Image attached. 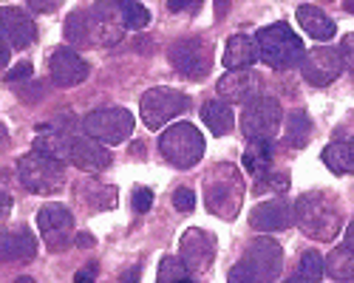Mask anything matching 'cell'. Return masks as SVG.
<instances>
[{
	"label": "cell",
	"instance_id": "obj_1",
	"mask_svg": "<svg viewBox=\"0 0 354 283\" xmlns=\"http://www.w3.org/2000/svg\"><path fill=\"white\" fill-rule=\"evenodd\" d=\"M295 221L301 224V230L309 238L335 241L343 226V210L335 195L315 190V193H306L298 198V204H295Z\"/></svg>",
	"mask_w": 354,
	"mask_h": 283
},
{
	"label": "cell",
	"instance_id": "obj_2",
	"mask_svg": "<svg viewBox=\"0 0 354 283\" xmlns=\"http://www.w3.org/2000/svg\"><path fill=\"white\" fill-rule=\"evenodd\" d=\"M283 252L281 244L272 238H255L244 258L235 264L227 275V283H272L281 275Z\"/></svg>",
	"mask_w": 354,
	"mask_h": 283
},
{
	"label": "cell",
	"instance_id": "obj_3",
	"mask_svg": "<svg viewBox=\"0 0 354 283\" xmlns=\"http://www.w3.org/2000/svg\"><path fill=\"white\" fill-rule=\"evenodd\" d=\"M255 46H258V60H263L275 71H283V68L289 71L295 66H301L306 57L301 37L295 35L286 23L263 26L255 35Z\"/></svg>",
	"mask_w": 354,
	"mask_h": 283
},
{
	"label": "cell",
	"instance_id": "obj_4",
	"mask_svg": "<svg viewBox=\"0 0 354 283\" xmlns=\"http://www.w3.org/2000/svg\"><path fill=\"white\" fill-rule=\"evenodd\" d=\"M17 176L28 193L54 195L66 184V167H63V162L48 159L43 153H26L17 159Z\"/></svg>",
	"mask_w": 354,
	"mask_h": 283
},
{
	"label": "cell",
	"instance_id": "obj_5",
	"mask_svg": "<svg viewBox=\"0 0 354 283\" xmlns=\"http://www.w3.org/2000/svg\"><path fill=\"white\" fill-rule=\"evenodd\" d=\"M159 150L162 156L173 164V167H179V170H190L201 162L204 156V136L196 125L190 122H179V125H173L162 133L159 139Z\"/></svg>",
	"mask_w": 354,
	"mask_h": 283
},
{
	"label": "cell",
	"instance_id": "obj_6",
	"mask_svg": "<svg viewBox=\"0 0 354 283\" xmlns=\"http://www.w3.org/2000/svg\"><path fill=\"white\" fill-rule=\"evenodd\" d=\"M139 110H142L145 125L151 130H159L170 119L182 117L185 110H190V97L176 91V88H167V85H159V88H151L147 94H142Z\"/></svg>",
	"mask_w": 354,
	"mask_h": 283
},
{
	"label": "cell",
	"instance_id": "obj_7",
	"mask_svg": "<svg viewBox=\"0 0 354 283\" xmlns=\"http://www.w3.org/2000/svg\"><path fill=\"white\" fill-rule=\"evenodd\" d=\"M85 136H91L102 145H122L133 133V113L128 108H100L82 119Z\"/></svg>",
	"mask_w": 354,
	"mask_h": 283
},
{
	"label": "cell",
	"instance_id": "obj_8",
	"mask_svg": "<svg viewBox=\"0 0 354 283\" xmlns=\"http://www.w3.org/2000/svg\"><path fill=\"white\" fill-rule=\"evenodd\" d=\"M283 110L281 102L272 97H258L252 99L241 113V130L250 142H272L281 130Z\"/></svg>",
	"mask_w": 354,
	"mask_h": 283
},
{
	"label": "cell",
	"instance_id": "obj_9",
	"mask_svg": "<svg viewBox=\"0 0 354 283\" xmlns=\"http://www.w3.org/2000/svg\"><path fill=\"white\" fill-rule=\"evenodd\" d=\"M170 66L185 79H204L213 68V48L201 37H185L170 46Z\"/></svg>",
	"mask_w": 354,
	"mask_h": 283
},
{
	"label": "cell",
	"instance_id": "obj_10",
	"mask_svg": "<svg viewBox=\"0 0 354 283\" xmlns=\"http://www.w3.org/2000/svg\"><path fill=\"white\" fill-rule=\"evenodd\" d=\"M301 71H304V79L309 85H323L335 82L340 74H343V60H340V51L332 48V46H317L312 51H306L304 63H301Z\"/></svg>",
	"mask_w": 354,
	"mask_h": 283
},
{
	"label": "cell",
	"instance_id": "obj_11",
	"mask_svg": "<svg viewBox=\"0 0 354 283\" xmlns=\"http://www.w3.org/2000/svg\"><path fill=\"white\" fill-rule=\"evenodd\" d=\"M0 37L9 48H28L37 40V26L20 6H0Z\"/></svg>",
	"mask_w": 354,
	"mask_h": 283
},
{
	"label": "cell",
	"instance_id": "obj_12",
	"mask_svg": "<svg viewBox=\"0 0 354 283\" xmlns=\"http://www.w3.org/2000/svg\"><path fill=\"white\" fill-rule=\"evenodd\" d=\"M48 71H51L54 85L71 88V85H80V82L88 79L91 66H88L74 48H54L48 54Z\"/></svg>",
	"mask_w": 354,
	"mask_h": 283
},
{
	"label": "cell",
	"instance_id": "obj_13",
	"mask_svg": "<svg viewBox=\"0 0 354 283\" xmlns=\"http://www.w3.org/2000/svg\"><path fill=\"white\" fill-rule=\"evenodd\" d=\"M66 159L74 167L85 170V173H102V170L111 167V153L105 150V145H102V142H97V139H91V136H85V133L68 139Z\"/></svg>",
	"mask_w": 354,
	"mask_h": 283
},
{
	"label": "cell",
	"instance_id": "obj_14",
	"mask_svg": "<svg viewBox=\"0 0 354 283\" xmlns=\"http://www.w3.org/2000/svg\"><path fill=\"white\" fill-rule=\"evenodd\" d=\"M71 226H74V218L66 207L60 204H46L40 213H37V230L43 235V241L51 246V249H66L68 246V238H71Z\"/></svg>",
	"mask_w": 354,
	"mask_h": 283
},
{
	"label": "cell",
	"instance_id": "obj_15",
	"mask_svg": "<svg viewBox=\"0 0 354 283\" xmlns=\"http://www.w3.org/2000/svg\"><path fill=\"white\" fill-rule=\"evenodd\" d=\"M213 252H216V241L201 233V230H187L182 238V264L190 275L207 269L213 261Z\"/></svg>",
	"mask_w": 354,
	"mask_h": 283
},
{
	"label": "cell",
	"instance_id": "obj_16",
	"mask_svg": "<svg viewBox=\"0 0 354 283\" xmlns=\"http://www.w3.org/2000/svg\"><path fill=\"white\" fill-rule=\"evenodd\" d=\"M258 88H261V77L252 71H230L218 79V94L221 102H252L258 99Z\"/></svg>",
	"mask_w": 354,
	"mask_h": 283
},
{
	"label": "cell",
	"instance_id": "obj_17",
	"mask_svg": "<svg viewBox=\"0 0 354 283\" xmlns=\"http://www.w3.org/2000/svg\"><path fill=\"white\" fill-rule=\"evenodd\" d=\"M37 255V238L32 230L17 226L0 235V261L6 264H20V261H32Z\"/></svg>",
	"mask_w": 354,
	"mask_h": 283
},
{
	"label": "cell",
	"instance_id": "obj_18",
	"mask_svg": "<svg viewBox=\"0 0 354 283\" xmlns=\"http://www.w3.org/2000/svg\"><path fill=\"white\" fill-rule=\"evenodd\" d=\"M295 221V210L286 207L283 202H263L250 213V224L261 233H278L286 230Z\"/></svg>",
	"mask_w": 354,
	"mask_h": 283
},
{
	"label": "cell",
	"instance_id": "obj_19",
	"mask_svg": "<svg viewBox=\"0 0 354 283\" xmlns=\"http://www.w3.org/2000/svg\"><path fill=\"white\" fill-rule=\"evenodd\" d=\"M258 60V46L252 37L247 35H232L224 46V57L221 63L230 68V71H250V66H255Z\"/></svg>",
	"mask_w": 354,
	"mask_h": 283
},
{
	"label": "cell",
	"instance_id": "obj_20",
	"mask_svg": "<svg viewBox=\"0 0 354 283\" xmlns=\"http://www.w3.org/2000/svg\"><path fill=\"white\" fill-rule=\"evenodd\" d=\"M298 23H301L304 32L309 37H315V40H332L335 37V23H332V17L323 12L320 6L301 3L298 6Z\"/></svg>",
	"mask_w": 354,
	"mask_h": 283
},
{
	"label": "cell",
	"instance_id": "obj_21",
	"mask_svg": "<svg viewBox=\"0 0 354 283\" xmlns=\"http://www.w3.org/2000/svg\"><path fill=\"white\" fill-rule=\"evenodd\" d=\"M201 119H204V125H207L216 136H224L235 125V113H232V108L227 102L210 99V102H204V108H201Z\"/></svg>",
	"mask_w": 354,
	"mask_h": 283
},
{
	"label": "cell",
	"instance_id": "obj_22",
	"mask_svg": "<svg viewBox=\"0 0 354 283\" xmlns=\"http://www.w3.org/2000/svg\"><path fill=\"white\" fill-rule=\"evenodd\" d=\"M66 40L74 46H94L91 9H74L66 20Z\"/></svg>",
	"mask_w": 354,
	"mask_h": 283
},
{
	"label": "cell",
	"instance_id": "obj_23",
	"mask_svg": "<svg viewBox=\"0 0 354 283\" xmlns=\"http://www.w3.org/2000/svg\"><path fill=\"white\" fill-rule=\"evenodd\" d=\"M323 164H326L337 176L354 173V148H351V142H335V145L323 148Z\"/></svg>",
	"mask_w": 354,
	"mask_h": 283
},
{
	"label": "cell",
	"instance_id": "obj_24",
	"mask_svg": "<svg viewBox=\"0 0 354 283\" xmlns=\"http://www.w3.org/2000/svg\"><path fill=\"white\" fill-rule=\"evenodd\" d=\"M323 269L335 280H354V252L348 246H335L323 261Z\"/></svg>",
	"mask_w": 354,
	"mask_h": 283
},
{
	"label": "cell",
	"instance_id": "obj_25",
	"mask_svg": "<svg viewBox=\"0 0 354 283\" xmlns=\"http://www.w3.org/2000/svg\"><path fill=\"white\" fill-rule=\"evenodd\" d=\"M323 275H326V269H323L320 252L309 249V252L301 255V261H298V269H295V275L286 277L283 283H320Z\"/></svg>",
	"mask_w": 354,
	"mask_h": 283
},
{
	"label": "cell",
	"instance_id": "obj_26",
	"mask_svg": "<svg viewBox=\"0 0 354 283\" xmlns=\"http://www.w3.org/2000/svg\"><path fill=\"white\" fill-rule=\"evenodd\" d=\"M312 139V122L304 110H292L286 117V145L289 148H306Z\"/></svg>",
	"mask_w": 354,
	"mask_h": 283
},
{
	"label": "cell",
	"instance_id": "obj_27",
	"mask_svg": "<svg viewBox=\"0 0 354 283\" xmlns=\"http://www.w3.org/2000/svg\"><path fill=\"white\" fill-rule=\"evenodd\" d=\"M224 173H227V167L224 170H216V173L210 176L213 182H218V193H207V207L213 213H221V202H230V204L239 202V182H235V179H224Z\"/></svg>",
	"mask_w": 354,
	"mask_h": 283
},
{
	"label": "cell",
	"instance_id": "obj_28",
	"mask_svg": "<svg viewBox=\"0 0 354 283\" xmlns=\"http://www.w3.org/2000/svg\"><path fill=\"white\" fill-rule=\"evenodd\" d=\"M270 162H272L270 142H250V148L244 153V167L250 170V173H267Z\"/></svg>",
	"mask_w": 354,
	"mask_h": 283
},
{
	"label": "cell",
	"instance_id": "obj_29",
	"mask_svg": "<svg viewBox=\"0 0 354 283\" xmlns=\"http://www.w3.org/2000/svg\"><path fill=\"white\" fill-rule=\"evenodd\" d=\"M120 17H122V26L125 28H133V32H139V28H145L147 23H151V12H147L142 3H120Z\"/></svg>",
	"mask_w": 354,
	"mask_h": 283
},
{
	"label": "cell",
	"instance_id": "obj_30",
	"mask_svg": "<svg viewBox=\"0 0 354 283\" xmlns=\"http://www.w3.org/2000/svg\"><path fill=\"white\" fill-rule=\"evenodd\" d=\"M156 283H196L190 277V272L185 269V264L179 258H165L159 266V280Z\"/></svg>",
	"mask_w": 354,
	"mask_h": 283
},
{
	"label": "cell",
	"instance_id": "obj_31",
	"mask_svg": "<svg viewBox=\"0 0 354 283\" xmlns=\"http://www.w3.org/2000/svg\"><path fill=\"white\" fill-rule=\"evenodd\" d=\"M173 204H176V210H182V213L196 210V193L187 190V187H179L173 193Z\"/></svg>",
	"mask_w": 354,
	"mask_h": 283
},
{
	"label": "cell",
	"instance_id": "obj_32",
	"mask_svg": "<svg viewBox=\"0 0 354 283\" xmlns=\"http://www.w3.org/2000/svg\"><path fill=\"white\" fill-rule=\"evenodd\" d=\"M32 74H35L32 63H26V60H23V63L12 66V68H9L6 74H3V79H6V82H15V85H17V82H26V79H28V77H32Z\"/></svg>",
	"mask_w": 354,
	"mask_h": 283
},
{
	"label": "cell",
	"instance_id": "obj_33",
	"mask_svg": "<svg viewBox=\"0 0 354 283\" xmlns=\"http://www.w3.org/2000/svg\"><path fill=\"white\" fill-rule=\"evenodd\" d=\"M131 202H133V210H136V213H147V210L153 207V193L147 190V187H136Z\"/></svg>",
	"mask_w": 354,
	"mask_h": 283
},
{
	"label": "cell",
	"instance_id": "obj_34",
	"mask_svg": "<svg viewBox=\"0 0 354 283\" xmlns=\"http://www.w3.org/2000/svg\"><path fill=\"white\" fill-rule=\"evenodd\" d=\"M337 51H340V60H343V68L354 71V35H346Z\"/></svg>",
	"mask_w": 354,
	"mask_h": 283
},
{
	"label": "cell",
	"instance_id": "obj_35",
	"mask_svg": "<svg viewBox=\"0 0 354 283\" xmlns=\"http://www.w3.org/2000/svg\"><path fill=\"white\" fill-rule=\"evenodd\" d=\"M94 280H97V264L85 266V269H80V272L74 275V283H94Z\"/></svg>",
	"mask_w": 354,
	"mask_h": 283
},
{
	"label": "cell",
	"instance_id": "obj_36",
	"mask_svg": "<svg viewBox=\"0 0 354 283\" xmlns=\"http://www.w3.org/2000/svg\"><path fill=\"white\" fill-rule=\"evenodd\" d=\"M9 213H12V198H9V193L0 190V224L9 218Z\"/></svg>",
	"mask_w": 354,
	"mask_h": 283
},
{
	"label": "cell",
	"instance_id": "obj_37",
	"mask_svg": "<svg viewBox=\"0 0 354 283\" xmlns=\"http://www.w3.org/2000/svg\"><path fill=\"white\" fill-rule=\"evenodd\" d=\"M167 9H170V12H185V9H190V12H198V9H201V3H182V0H170V3H167Z\"/></svg>",
	"mask_w": 354,
	"mask_h": 283
},
{
	"label": "cell",
	"instance_id": "obj_38",
	"mask_svg": "<svg viewBox=\"0 0 354 283\" xmlns=\"http://www.w3.org/2000/svg\"><path fill=\"white\" fill-rule=\"evenodd\" d=\"M3 66H9V46H6L3 37H0V68Z\"/></svg>",
	"mask_w": 354,
	"mask_h": 283
},
{
	"label": "cell",
	"instance_id": "obj_39",
	"mask_svg": "<svg viewBox=\"0 0 354 283\" xmlns=\"http://www.w3.org/2000/svg\"><path fill=\"white\" fill-rule=\"evenodd\" d=\"M346 246L354 252V218H351V224L346 226Z\"/></svg>",
	"mask_w": 354,
	"mask_h": 283
},
{
	"label": "cell",
	"instance_id": "obj_40",
	"mask_svg": "<svg viewBox=\"0 0 354 283\" xmlns=\"http://www.w3.org/2000/svg\"><path fill=\"white\" fill-rule=\"evenodd\" d=\"M122 283H139V269H136V266L128 269V272L122 275Z\"/></svg>",
	"mask_w": 354,
	"mask_h": 283
},
{
	"label": "cell",
	"instance_id": "obj_41",
	"mask_svg": "<svg viewBox=\"0 0 354 283\" xmlns=\"http://www.w3.org/2000/svg\"><path fill=\"white\" fill-rule=\"evenodd\" d=\"M28 9H35V12H51V9H54V3H32Z\"/></svg>",
	"mask_w": 354,
	"mask_h": 283
},
{
	"label": "cell",
	"instance_id": "obj_42",
	"mask_svg": "<svg viewBox=\"0 0 354 283\" xmlns=\"http://www.w3.org/2000/svg\"><path fill=\"white\" fill-rule=\"evenodd\" d=\"M9 145V133H6V128L3 125H0V150H3Z\"/></svg>",
	"mask_w": 354,
	"mask_h": 283
},
{
	"label": "cell",
	"instance_id": "obj_43",
	"mask_svg": "<svg viewBox=\"0 0 354 283\" xmlns=\"http://www.w3.org/2000/svg\"><path fill=\"white\" fill-rule=\"evenodd\" d=\"M77 244H80V246H82V244H94V238H91V235H82V233H80V235H77Z\"/></svg>",
	"mask_w": 354,
	"mask_h": 283
},
{
	"label": "cell",
	"instance_id": "obj_44",
	"mask_svg": "<svg viewBox=\"0 0 354 283\" xmlns=\"http://www.w3.org/2000/svg\"><path fill=\"white\" fill-rule=\"evenodd\" d=\"M15 283H35V280H32V277H28V275H20V277H17Z\"/></svg>",
	"mask_w": 354,
	"mask_h": 283
},
{
	"label": "cell",
	"instance_id": "obj_45",
	"mask_svg": "<svg viewBox=\"0 0 354 283\" xmlns=\"http://www.w3.org/2000/svg\"><path fill=\"white\" fill-rule=\"evenodd\" d=\"M343 9H346V12H354V3H346Z\"/></svg>",
	"mask_w": 354,
	"mask_h": 283
},
{
	"label": "cell",
	"instance_id": "obj_46",
	"mask_svg": "<svg viewBox=\"0 0 354 283\" xmlns=\"http://www.w3.org/2000/svg\"><path fill=\"white\" fill-rule=\"evenodd\" d=\"M351 148H354V139H351Z\"/></svg>",
	"mask_w": 354,
	"mask_h": 283
}]
</instances>
